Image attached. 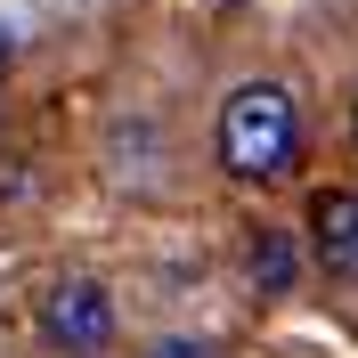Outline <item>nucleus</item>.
<instances>
[{
  "mask_svg": "<svg viewBox=\"0 0 358 358\" xmlns=\"http://www.w3.org/2000/svg\"><path fill=\"white\" fill-rule=\"evenodd\" d=\"M293 155H301V114H293L285 82L228 90V106H220V171L268 187V179L293 171Z\"/></svg>",
  "mask_w": 358,
  "mask_h": 358,
  "instance_id": "1",
  "label": "nucleus"
},
{
  "mask_svg": "<svg viewBox=\"0 0 358 358\" xmlns=\"http://www.w3.org/2000/svg\"><path fill=\"white\" fill-rule=\"evenodd\" d=\"M33 326H41L49 350H66V358H98V350L114 342V293L98 285V277H57V285L41 293Z\"/></svg>",
  "mask_w": 358,
  "mask_h": 358,
  "instance_id": "2",
  "label": "nucleus"
},
{
  "mask_svg": "<svg viewBox=\"0 0 358 358\" xmlns=\"http://www.w3.org/2000/svg\"><path fill=\"white\" fill-rule=\"evenodd\" d=\"M310 261L326 277L358 285V187H317L310 196Z\"/></svg>",
  "mask_w": 358,
  "mask_h": 358,
  "instance_id": "3",
  "label": "nucleus"
},
{
  "mask_svg": "<svg viewBox=\"0 0 358 358\" xmlns=\"http://www.w3.org/2000/svg\"><path fill=\"white\" fill-rule=\"evenodd\" d=\"M245 268H252V293H268V301H277V293H293V236L285 228H252V252H245Z\"/></svg>",
  "mask_w": 358,
  "mask_h": 358,
  "instance_id": "4",
  "label": "nucleus"
},
{
  "mask_svg": "<svg viewBox=\"0 0 358 358\" xmlns=\"http://www.w3.org/2000/svg\"><path fill=\"white\" fill-rule=\"evenodd\" d=\"M147 358H220V342H196V334H171V342H155Z\"/></svg>",
  "mask_w": 358,
  "mask_h": 358,
  "instance_id": "5",
  "label": "nucleus"
},
{
  "mask_svg": "<svg viewBox=\"0 0 358 358\" xmlns=\"http://www.w3.org/2000/svg\"><path fill=\"white\" fill-rule=\"evenodd\" d=\"M8 57H17V33H0V73H8Z\"/></svg>",
  "mask_w": 358,
  "mask_h": 358,
  "instance_id": "6",
  "label": "nucleus"
},
{
  "mask_svg": "<svg viewBox=\"0 0 358 358\" xmlns=\"http://www.w3.org/2000/svg\"><path fill=\"white\" fill-rule=\"evenodd\" d=\"M350 138H358V98H350Z\"/></svg>",
  "mask_w": 358,
  "mask_h": 358,
  "instance_id": "7",
  "label": "nucleus"
}]
</instances>
